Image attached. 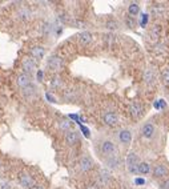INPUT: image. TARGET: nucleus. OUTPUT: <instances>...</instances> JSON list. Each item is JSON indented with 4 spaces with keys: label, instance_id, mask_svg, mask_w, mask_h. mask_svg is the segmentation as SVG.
<instances>
[{
    "label": "nucleus",
    "instance_id": "nucleus-1",
    "mask_svg": "<svg viewBox=\"0 0 169 189\" xmlns=\"http://www.w3.org/2000/svg\"><path fill=\"white\" fill-rule=\"evenodd\" d=\"M139 164H140V159L136 153L131 152V153L126 156V167H128V170L133 175H137L139 173Z\"/></svg>",
    "mask_w": 169,
    "mask_h": 189
},
{
    "label": "nucleus",
    "instance_id": "nucleus-2",
    "mask_svg": "<svg viewBox=\"0 0 169 189\" xmlns=\"http://www.w3.org/2000/svg\"><path fill=\"white\" fill-rule=\"evenodd\" d=\"M152 175H153V177H155V178H160V180H162V178L168 177L169 169H168V167H166L165 164L158 162V164H156L155 168L152 169Z\"/></svg>",
    "mask_w": 169,
    "mask_h": 189
},
{
    "label": "nucleus",
    "instance_id": "nucleus-3",
    "mask_svg": "<svg viewBox=\"0 0 169 189\" xmlns=\"http://www.w3.org/2000/svg\"><path fill=\"white\" fill-rule=\"evenodd\" d=\"M141 135H142V137L148 138V140L153 138V137H155V135H156L155 124H153V122H145V124L141 127Z\"/></svg>",
    "mask_w": 169,
    "mask_h": 189
},
{
    "label": "nucleus",
    "instance_id": "nucleus-4",
    "mask_svg": "<svg viewBox=\"0 0 169 189\" xmlns=\"http://www.w3.org/2000/svg\"><path fill=\"white\" fill-rule=\"evenodd\" d=\"M129 113H131L132 117H134V119L141 117L142 113H144V106H142V104L137 103V101L131 103V105H129Z\"/></svg>",
    "mask_w": 169,
    "mask_h": 189
},
{
    "label": "nucleus",
    "instance_id": "nucleus-5",
    "mask_svg": "<svg viewBox=\"0 0 169 189\" xmlns=\"http://www.w3.org/2000/svg\"><path fill=\"white\" fill-rule=\"evenodd\" d=\"M161 31H162V28H161L160 24H155V25L149 29V32H148V36H149L150 41H152L153 44H155V43H157L158 40H160Z\"/></svg>",
    "mask_w": 169,
    "mask_h": 189
},
{
    "label": "nucleus",
    "instance_id": "nucleus-6",
    "mask_svg": "<svg viewBox=\"0 0 169 189\" xmlns=\"http://www.w3.org/2000/svg\"><path fill=\"white\" fill-rule=\"evenodd\" d=\"M103 120H104V122L107 125H109V127H115V125H117V122H118V116H117V113H115V112H105L104 116H103Z\"/></svg>",
    "mask_w": 169,
    "mask_h": 189
},
{
    "label": "nucleus",
    "instance_id": "nucleus-7",
    "mask_svg": "<svg viewBox=\"0 0 169 189\" xmlns=\"http://www.w3.org/2000/svg\"><path fill=\"white\" fill-rule=\"evenodd\" d=\"M48 67L51 69H53V71H59V69H61L63 67V59L60 57V56H51L48 60Z\"/></svg>",
    "mask_w": 169,
    "mask_h": 189
},
{
    "label": "nucleus",
    "instance_id": "nucleus-8",
    "mask_svg": "<svg viewBox=\"0 0 169 189\" xmlns=\"http://www.w3.org/2000/svg\"><path fill=\"white\" fill-rule=\"evenodd\" d=\"M92 167H93V161H92V159L89 156H83L80 160V169L83 170V172H88V170L92 169Z\"/></svg>",
    "mask_w": 169,
    "mask_h": 189
},
{
    "label": "nucleus",
    "instance_id": "nucleus-9",
    "mask_svg": "<svg viewBox=\"0 0 169 189\" xmlns=\"http://www.w3.org/2000/svg\"><path fill=\"white\" fill-rule=\"evenodd\" d=\"M156 80V72H155V68H152V67H149V68H147V71L144 72V81L147 83L148 85L153 84Z\"/></svg>",
    "mask_w": 169,
    "mask_h": 189
},
{
    "label": "nucleus",
    "instance_id": "nucleus-10",
    "mask_svg": "<svg viewBox=\"0 0 169 189\" xmlns=\"http://www.w3.org/2000/svg\"><path fill=\"white\" fill-rule=\"evenodd\" d=\"M115 149H116L115 144H113L110 140L103 141V144H101V152H103V153L109 154V156H110V154H112L113 152H115Z\"/></svg>",
    "mask_w": 169,
    "mask_h": 189
},
{
    "label": "nucleus",
    "instance_id": "nucleus-11",
    "mask_svg": "<svg viewBox=\"0 0 169 189\" xmlns=\"http://www.w3.org/2000/svg\"><path fill=\"white\" fill-rule=\"evenodd\" d=\"M19 182L23 188L30 189L31 186H32V178H31V176L27 175V173H22V175L19 176Z\"/></svg>",
    "mask_w": 169,
    "mask_h": 189
},
{
    "label": "nucleus",
    "instance_id": "nucleus-12",
    "mask_svg": "<svg viewBox=\"0 0 169 189\" xmlns=\"http://www.w3.org/2000/svg\"><path fill=\"white\" fill-rule=\"evenodd\" d=\"M65 143H67L68 145H75V144H77L79 143L77 132H75V130H69V132H67V135H65Z\"/></svg>",
    "mask_w": 169,
    "mask_h": 189
},
{
    "label": "nucleus",
    "instance_id": "nucleus-13",
    "mask_svg": "<svg viewBox=\"0 0 169 189\" xmlns=\"http://www.w3.org/2000/svg\"><path fill=\"white\" fill-rule=\"evenodd\" d=\"M17 85H20L22 88H25L30 85L31 83V79H30V73H22L17 76Z\"/></svg>",
    "mask_w": 169,
    "mask_h": 189
},
{
    "label": "nucleus",
    "instance_id": "nucleus-14",
    "mask_svg": "<svg viewBox=\"0 0 169 189\" xmlns=\"http://www.w3.org/2000/svg\"><path fill=\"white\" fill-rule=\"evenodd\" d=\"M79 41H80V44H83V45L89 44V43L92 41V33L88 32V31L81 32V33L79 35Z\"/></svg>",
    "mask_w": 169,
    "mask_h": 189
},
{
    "label": "nucleus",
    "instance_id": "nucleus-15",
    "mask_svg": "<svg viewBox=\"0 0 169 189\" xmlns=\"http://www.w3.org/2000/svg\"><path fill=\"white\" fill-rule=\"evenodd\" d=\"M118 140H120L123 144H129V143H131V140H132L131 130H128V129L121 130L120 135H118Z\"/></svg>",
    "mask_w": 169,
    "mask_h": 189
},
{
    "label": "nucleus",
    "instance_id": "nucleus-16",
    "mask_svg": "<svg viewBox=\"0 0 169 189\" xmlns=\"http://www.w3.org/2000/svg\"><path fill=\"white\" fill-rule=\"evenodd\" d=\"M23 68H24V71L25 72H28V73H31V72L33 71V69L36 68V64H35V61L32 60V59H25L24 61H23Z\"/></svg>",
    "mask_w": 169,
    "mask_h": 189
},
{
    "label": "nucleus",
    "instance_id": "nucleus-17",
    "mask_svg": "<svg viewBox=\"0 0 169 189\" xmlns=\"http://www.w3.org/2000/svg\"><path fill=\"white\" fill-rule=\"evenodd\" d=\"M128 12H129V16H132V17H134L136 15H139L140 13V7L137 3H131L128 7Z\"/></svg>",
    "mask_w": 169,
    "mask_h": 189
},
{
    "label": "nucleus",
    "instance_id": "nucleus-18",
    "mask_svg": "<svg viewBox=\"0 0 169 189\" xmlns=\"http://www.w3.org/2000/svg\"><path fill=\"white\" fill-rule=\"evenodd\" d=\"M44 53H46V51H44L43 47H33L32 49H31V55H32L33 57L40 59L44 56Z\"/></svg>",
    "mask_w": 169,
    "mask_h": 189
},
{
    "label": "nucleus",
    "instance_id": "nucleus-19",
    "mask_svg": "<svg viewBox=\"0 0 169 189\" xmlns=\"http://www.w3.org/2000/svg\"><path fill=\"white\" fill-rule=\"evenodd\" d=\"M150 172V165L145 161H141L139 164V173L140 175H148Z\"/></svg>",
    "mask_w": 169,
    "mask_h": 189
},
{
    "label": "nucleus",
    "instance_id": "nucleus-20",
    "mask_svg": "<svg viewBox=\"0 0 169 189\" xmlns=\"http://www.w3.org/2000/svg\"><path fill=\"white\" fill-rule=\"evenodd\" d=\"M71 128H72V122L68 121V120H61L60 121V129L61 130H67V132H69Z\"/></svg>",
    "mask_w": 169,
    "mask_h": 189
},
{
    "label": "nucleus",
    "instance_id": "nucleus-21",
    "mask_svg": "<svg viewBox=\"0 0 169 189\" xmlns=\"http://www.w3.org/2000/svg\"><path fill=\"white\" fill-rule=\"evenodd\" d=\"M118 162H120V161H118L117 157H112V156H110V157H108V160H107V165L109 168H117Z\"/></svg>",
    "mask_w": 169,
    "mask_h": 189
},
{
    "label": "nucleus",
    "instance_id": "nucleus-22",
    "mask_svg": "<svg viewBox=\"0 0 169 189\" xmlns=\"http://www.w3.org/2000/svg\"><path fill=\"white\" fill-rule=\"evenodd\" d=\"M109 178H110V176H109V173H108L107 170L103 169L101 172H100V180H101V182H103V184H107Z\"/></svg>",
    "mask_w": 169,
    "mask_h": 189
},
{
    "label": "nucleus",
    "instance_id": "nucleus-23",
    "mask_svg": "<svg viewBox=\"0 0 169 189\" xmlns=\"http://www.w3.org/2000/svg\"><path fill=\"white\" fill-rule=\"evenodd\" d=\"M158 189H169V177H165L160 181V184H158Z\"/></svg>",
    "mask_w": 169,
    "mask_h": 189
},
{
    "label": "nucleus",
    "instance_id": "nucleus-24",
    "mask_svg": "<svg viewBox=\"0 0 169 189\" xmlns=\"http://www.w3.org/2000/svg\"><path fill=\"white\" fill-rule=\"evenodd\" d=\"M161 79H162V81L165 83L166 85H169V69L162 71V73H161Z\"/></svg>",
    "mask_w": 169,
    "mask_h": 189
},
{
    "label": "nucleus",
    "instance_id": "nucleus-25",
    "mask_svg": "<svg viewBox=\"0 0 169 189\" xmlns=\"http://www.w3.org/2000/svg\"><path fill=\"white\" fill-rule=\"evenodd\" d=\"M51 87L52 88H60L61 87V80H60L59 77H53L51 81Z\"/></svg>",
    "mask_w": 169,
    "mask_h": 189
},
{
    "label": "nucleus",
    "instance_id": "nucleus-26",
    "mask_svg": "<svg viewBox=\"0 0 169 189\" xmlns=\"http://www.w3.org/2000/svg\"><path fill=\"white\" fill-rule=\"evenodd\" d=\"M148 19H149V15H148V13H142V15H141V19H140V25H141V27H145V25H147Z\"/></svg>",
    "mask_w": 169,
    "mask_h": 189
},
{
    "label": "nucleus",
    "instance_id": "nucleus-27",
    "mask_svg": "<svg viewBox=\"0 0 169 189\" xmlns=\"http://www.w3.org/2000/svg\"><path fill=\"white\" fill-rule=\"evenodd\" d=\"M152 12L155 13L156 16H161V13H164V9L160 5H156V7H152Z\"/></svg>",
    "mask_w": 169,
    "mask_h": 189
},
{
    "label": "nucleus",
    "instance_id": "nucleus-28",
    "mask_svg": "<svg viewBox=\"0 0 169 189\" xmlns=\"http://www.w3.org/2000/svg\"><path fill=\"white\" fill-rule=\"evenodd\" d=\"M24 92H25V95H31V93L35 92V87L30 84L28 87H25V88H24Z\"/></svg>",
    "mask_w": 169,
    "mask_h": 189
},
{
    "label": "nucleus",
    "instance_id": "nucleus-29",
    "mask_svg": "<svg viewBox=\"0 0 169 189\" xmlns=\"http://www.w3.org/2000/svg\"><path fill=\"white\" fill-rule=\"evenodd\" d=\"M107 27H108L109 29H116V28H117V23H116V21H112V20H110V21H108V23H107Z\"/></svg>",
    "mask_w": 169,
    "mask_h": 189
},
{
    "label": "nucleus",
    "instance_id": "nucleus-30",
    "mask_svg": "<svg viewBox=\"0 0 169 189\" xmlns=\"http://www.w3.org/2000/svg\"><path fill=\"white\" fill-rule=\"evenodd\" d=\"M81 130H83V133H84V136H85V137H89V136H91L88 128H85V127H83V125H81Z\"/></svg>",
    "mask_w": 169,
    "mask_h": 189
},
{
    "label": "nucleus",
    "instance_id": "nucleus-31",
    "mask_svg": "<svg viewBox=\"0 0 169 189\" xmlns=\"http://www.w3.org/2000/svg\"><path fill=\"white\" fill-rule=\"evenodd\" d=\"M126 24H128L129 27H133L134 25V20H133V17H132V16H129V17L126 19Z\"/></svg>",
    "mask_w": 169,
    "mask_h": 189
},
{
    "label": "nucleus",
    "instance_id": "nucleus-32",
    "mask_svg": "<svg viewBox=\"0 0 169 189\" xmlns=\"http://www.w3.org/2000/svg\"><path fill=\"white\" fill-rule=\"evenodd\" d=\"M134 182H136V185H142V184H145V180L144 178H136Z\"/></svg>",
    "mask_w": 169,
    "mask_h": 189
},
{
    "label": "nucleus",
    "instance_id": "nucleus-33",
    "mask_svg": "<svg viewBox=\"0 0 169 189\" xmlns=\"http://www.w3.org/2000/svg\"><path fill=\"white\" fill-rule=\"evenodd\" d=\"M38 79H39V80L43 79V71H39V72H38Z\"/></svg>",
    "mask_w": 169,
    "mask_h": 189
},
{
    "label": "nucleus",
    "instance_id": "nucleus-34",
    "mask_svg": "<svg viewBox=\"0 0 169 189\" xmlns=\"http://www.w3.org/2000/svg\"><path fill=\"white\" fill-rule=\"evenodd\" d=\"M47 98H48V100H49V101H52V103H53V101H55V98H53V97H52V96H51V95H49V93H47Z\"/></svg>",
    "mask_w": 169,
    "mask_h": 189
},
{
    "label": "nucleus",
    "instance_id": "nucleus-35",
    "mask_svg": "<svg viewBox=\"0 0 169 189\" xmlns=\"http://www.w3.org/2000/svg\"><path fill=\"white\" fill-rule=\"evenodd\" d=\"M1 189H11L8 184H1Z\"/></svg>",
    "mask_w": 169,
    "mask_h": 189
},
{
    "label": "nucleus",
    "instance_id": "nucleus-36",
    "mask_svg": "<svg viewBox=\"0 0 169 189\" xmlns=\"http://www.w3.org/2000/svg\"><path fill=\"white\" fill-rule=\"evenodd\" d=\"M30 189H43V188H41L40 185H32V186H31Z\"/></svg>",
    "mask_w": 169,
    "mask_h": 189
},
{
    "label": "nucleus",
    "instance_id": "nucleus-37",
    "mask_svg": "<svg viewBox=\"0 0 169 189\" xmlns=\"http://www.w3.org/2000/svg\"><path fill=\"white\" fill-rule=\"evenodd\" d=\"M69 117H71V119H73V120H79L77 114H69Z\"/></svg>",
    "mask_w": 169,
    "mask_h": 189
}]
</instances>
